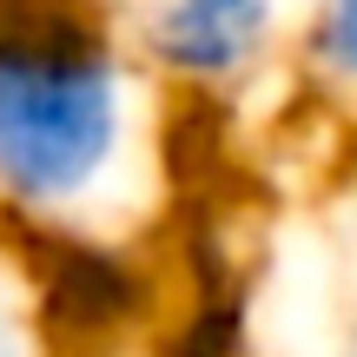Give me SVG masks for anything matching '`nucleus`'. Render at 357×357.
<instances>
[{"mask_svg":"<svg viewBox=\"0 0 357 357\" xmlns=\"http://www.w3.org/2000/svg\"><path fill=\"white\" fill-rule=\"evenodd\" d=\"M298 0H139L132 47L159 86L192 100H238L291 47Z\"/></svg>","mask_w":357,"mask_h":357,"instance_id":"obj_3","label":"nucleus"},{"mask_svg":"<svg viewBox=\"0 0 357 357\" xmlns=\"http://www.w3.org/2000/svg\"><path fill=\"white\" fill-rule=\"evenodd\" d=\"M351 258H357V172H351Z\"/></svg>","mask_w":357,"mask_h":357,"instance_id":"obj_6","label":"nucleus"},{"mask_svg":"<svg viewBox=\"0 0 357 357\" xmlns=\"http://www.w3.org/2000/svg\"><path fill=\"white\" fill-rule=\"evenodd\" d=\"M252 284L231 258L225 231H192L172 271L166 318L153 324L139 357H252Z\"/></svg>","mask_w":357,"mask_h":357,"instance_id":"obj_4","label":"nucleus"},{"mask_svg":"<svg viewBox=\"0 0 357 357\" xmlns=\"http://www.w3.org/2000/svg\"><path fill=\"white\" fill-rule=\"evenodd\" d=\"M159 185V106L106 0H0V225L126 231Z\"/></svg>","mask_w":357,"mask_h":357,"instance_id":"obj_1","label":"nucleus"},{"mask_svg":"<svg viewBox=\"0 0 357 357\" xmlns=\"http://www.w3.org/2000/svg\"><path fill=\"white\" fill-rule=\"evenodd\" d=\"M291 73L324 106L357 113V0H298Z\"/></svg>","mask_w":357,"mask_h":357,"instance_id":"obj_5","label":"nucleus"},{"mask_svg":"<svg viewBox=\"0 0 357 357\" xmlns=\"http://www.w3.org/2000/svg\"><path fill=\"white\" fill-rule=\"evenodd\" d=\"M20 265L53 357H139L172 298V271L132 231H26Z\"/></svg>","mask_w":357,"mask_h":357,"instance_id":"obj_2","label":"nucleus"}]
</instances>
